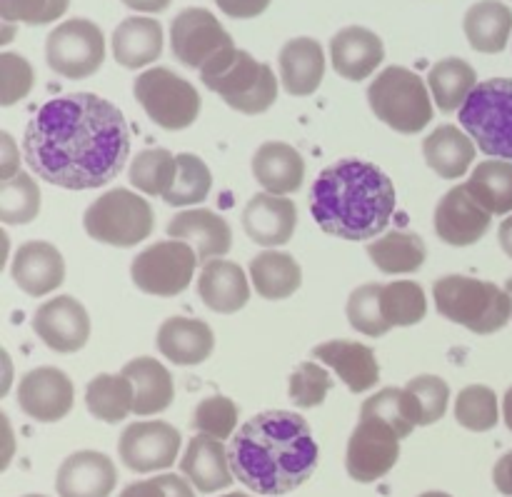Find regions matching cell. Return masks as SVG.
Instances as JSON below:
<instances>
[{
	"mask_svg": "<svg viewBox=\"0 0 512 497\" xmlns=\"http://www.w3.org/2000/svg\"><path fill=\"white\" fill-rule=\"evenodd\" d=\"M120 3L128 5L130 10H138V13H163L173 0H120Z\"/></svg>",
	"mask_w": 512,
	"mask_h": 497,
	"instance_id": "54",
	"label": "cell"
},
{
	"mask_svg": "<svg viewBox=\"0 0 512 497\" xmlns=\"http://www.w3.org/2000/svg\"><path fill=\"white\" fill-rule=\"evenodd\" d=\"M490 220H493V213H488L463 183L443 195L435 208L433 223L435 233L443 243L453 245V248H468L488 233Z\"/></svg>",
	"mask_w": 512,
	"mask_h": 497,
	"instance_id": "17",
	"label": "cell"
},
{
	"mask_svg": "<svg viewBox=\"0 0 512 497\" xmlns=\"http://www.w3.org/2000/svg\"><path fill=\"white\" fill-rule=\"evenodd\" d=\"M113 58L123 68L138 70L155 63L163 53V25L155 18H125L113 30Z\"/></svg>",
	"mask_w": 512,
	"mask_h": 497,
	"instance_id": "30",
	"label": "cell"
},
{
	"mask_svg": "<svg viewBox=\"0 0 512 497\" xmlns=\"http://www.w3.org/2000/svg\"><path fill=\"white\" fill-rule=\"evenodd\" d=\"M465 185L488 213H512V163L508 160H485L473 170Z\"/></svg>",
	"mask_w": 512,
	"mask_h": 497,
	"instance_id": "37",
	"label": "cell"
},
{
	"mask_svg": "<svg viewBox=\"0 0 512 497\" xmlns=\"http://www.w3.org/2000/svg\"><path fill=\"white\" fill-rule=\"evenodd\" d=\"M40 213V188L33 175L20 173L0 183V220L5 225H28Z\"/></svg>",
	"mask_w": 512,
	"mask_h": 497,
	"instance_id": "42",
	"label": "cell"
},
{
	"mask_svg": "<svg viewBox=\"0 0 512 497\" xmlns=\"http://www.w3.org/2000/svg\"><path fill=\"white\" fill-rule=\"evenodd\" d=\"M28 168L65 190L113 183L130 155V130L120 108L95 93L48 100L23 135Z\"/></svg>",
	"mask_w": 512,
	"mask_h": 497,
	"instance_id": "1",
	"label": "cell"
},
{
	"mask_svg": "<svg viewBox=\"0 0 512 497\" xmlns=\"http://www.w3.org/2000/svg\"><path fill=\"white\" fill-rule=\"evenodd\" d=\"M33 333L55 353H78L90 338L88 310L73 295L50 298L33 313Z\"/></svg>",
	"mask_w": 512,
	"mask_h": 497,
	"instance_id": "15",
	"label": "cell"
},
{
	"mask_svg": "<svg viewBox=\"0 0 512 497\" xmlns=\"http://www.w3.org/2000/svg\"><path fill=\"white\" fill-rule=\"evenodd\" d=\"M313 358L338 373L350 393H368L378 385L380 365L373 350L353 340H328L313 348Z\"/></svg>",
	"mask_w": 512,
	"mask_h": 497,
	"instance_id": "24",
	"label": "cell"
},
{
	"mask_svg": "<svg viewBox=\"0 0 512 497\" xmlns=\"http://www.w3.org/2000/svg\"><path fill=\"white\" fill-rule=\"evenodd\" d=\"M215 5H218L228 18L248 20V18H258L260 13H265L270 0H215Z\"/></svg>",
	"mask_w": 512,
	"mask_h": 497,
	"instance_id": "52",
	"label": "cell"
},
{
	"mask_svg": "<svg viewBox=\"0 0 512 497\" xmlns=\"http://www.w3.org/2000/svg\"><path fill=\"white\" fill-rule=\"evenodd\" d=\"M153 208L138 193L113 188L88 205L83 215L85 233L113 248H135L153 233Z\"/></svg>",
	"mask_w": 512,
	"mask_h": 497,
	"instance_id": "8",
	"label": "cell"
},
{
	"mask_svg": "<svg viewBox=\"0 0 512 497\" xmlns=\"http://www.w3.org/2000/svg\"><path fill=\"white\" fill-rule=\"evenodd\" d=\"M420 497H453V495H448V493H440V490H430V493H423Z\"/></svg>",
	"mask_w": 512,
	"mask_h": 497,
	"instance_id": "57",
	"label": "cell"
},
{
	"mask_svg": "<svg viewBox=\"0 0 512 497\" xmlns=\"http://www.w3.org/2000/svg\"><path fill=\"white\" fill-rule=\"evenodd\" d=\"M280 83L295 98L313 95L325 78L323 45L315 38H293L280 48Z\"/></svg>",
	"mask_w": 512,
	"mask_h": 497,
	"instance_id": "27",
	"label": "cell"
},
{
	"mask_svg": "<svg viewBox=\"0 0 512 497\" xmlns=\"http://www.w3.org/2000/svg\"><path fill=\"white\" fill-rule=\"evenodd\" d=\"M460 125L485 155L512 160V78L478 83L460 108Z\"/></svg>",
	"mask_w": 512,
	"mask_h": 497,
	"instance_id": "7",
	"label": "cell"
},
{
	"mask_svg": "<svg viewBox=\"0 0 512 497\" xmlns=\"http://www.w3.org/2000/svg\"><path fill=\"white\" fill-rule=\"evenodd\" d=\"M368 103L380 123L403 135H415L433 120V95L418 73L390 65L368 88Z\"/></svg>",
	"mask_w": 512,
	"mask_h": 497,
	"instance_id": "6",
	"label": "cell"
},
{
	"mask_svg": "<svg viewBox=\"0 0 512 497\" xmlns=\"http://www.w3.org/2000/svg\"><path fill=\"white\" fill-rule=\"evenodd\" d=\"M360 418L385 420V423L393 425V428L398 430L400 438H408V435L420 425L413 395L405 388H383L380 393L370 395V398L365 400L363 410H360Z\"/></svg>",
	"mask_w": 512,
	"mask_h": 497,
	"instance_id": "40",
	"label": "cell"
},
{
	"mask_svg": "<svg viewBox=\"0 0 512 497\" xmlns=\"http://www.w3.org/2000/svg\"><path fill=\"white\" fill-rule=\"evenodd\" d=\"M213 188V175H210L208 165L193 153L178 155V173H175L173 185L163 200L173 208H190V205L203 203Z\"/></svg>",
	"mask_w": 512,
	"mask_h": 497,
	"instance_id": "41",
	"label": "cell"
},
{
	"mask_svg": "<svg viewBox=\"0 0 512 497\" xmlns=\"http://www.w3.org/2000/svg\"><path fill=\"white\" fill-rule=\"evenodd\" d=\"M498 240H500V248H503V253L512 260V215H508V218L500 223Z\"/></svg>",
	"mask_w": 512,
	"mask_h": 497,
	"instance_id": "55",
	"label": "cell"
},
{
	"mask_svg": "<svg viewBox=\"0 0 512 497\" xmlns=\"http://www.w3.org/2000/svg\"><path fill=\"white\" fill-rule=\"evenodd\" d=\"M170 240H183L198 253L200 263H210L215 258L228 255L233 248V230L223 215L208 208L180 210L168 223Z\"/></svg>",
	"mask_w": 512,
	"mask_h": 497,
	"instance_id": "18",
	"label": "cell"
},
{
	"mask_svg": "<svg viewBox=\"0 0 512 497\" xmlns=\"http://www.w3.org/2000/svg\"><path fill=\"white\" fill-rule=\"evenodd\" d=\"M190 425L200 435H210L218 440L233 438L235 428H238V405L225 395H210L195 408Z\"/></svg>",
	"mask_w": 512,
	"mask_h": 497,
	"instance_id": "45",
	"label": "cell"
},
{
	"mask_svg": "<svg viewBox=\"0 0 512 497\" xmlns=\"http://www.w3.org/2000/svg\"><path fill=\"white\" fill-rule=\"evenodd\" d=\"M198 253L183 240L153 243L138 253L130 265V278L135 288L158 298H175L193 283L198 268Z\"/></svg>",
	"mask_w": 512,
	"mask_h": 497,
	"instance_id": "10",
	"label": "cell"
},
{
	"mask_svg": "<svg viewBox=\"0 0 512 497\" xmlns=\"http://www.w3.org/2000/svg\"><path fill=\"white\" fill-rule=\"evenodd\" d=\"M33 83V65H30L23 55H0V105H3V108H10V105L28 98V93L33 90Z\"/></svg>",
	"mask_w": 512,
	"mask_h": 497,
	"instance_id": "48",
	"label": "cell"
},
{
	"mask_svg": "<svg viewBox=\"0 0 512 497\" xmlns=\"http://www.w3.org/2000/svg\"><path fill=\"white\" fill-rule=\"evenodd\" d=\"M493 483H495V488L500 490V493L512 497V450L508 455H503L498 463H495Z\"/></svg>",
	"mask_w": 512,
	"mask_h": 497,
	"instance_id": "53",
	"label": "cell"
},
{
	"mask_svg": "<svg viewBox=\"0 0 512 497\" xmlns=\"http://www.w3.org/2000/svg\"><path fill=\"white\" fill-rule=\"evenodd\" d=\"M133 95L150 120L163 130H185L198 120L200 95L193 83L170 68H150L133 83Z\"/></svg>",
	"mask_w": 512,
	"mask_h": 497,
	"instance_id": "9",
	"label": "cell"
},
{
	"mask_svg": "<svg viewBox=\"0 0 512 497\" xmlns=\"http://www.w3.org/2000/svg\"><path fill=\"white\" fill-rule=\"evenodd\" d=\"M330 388H333V380L323 365L300 363L290 375L288 393L298 408H318L325 403Z\"/></svg>",
	"mask_w": 512,
	"mask_h": 497,
	"instance_id": "47",
	"label": "cell"
},
{
	"mask_svg": "<svg viewBox=\"0 0 512 497\" xmlns=\"http://www.w3.org/2000/svg\"><path fill=\"white\" fill-rule=\"evenodd\" d=\"M380 293H383V285L380 283H365L360 288H355L348 298V313L350 325H353L358 333L368 335V338H383L385 333H390V325L383 318V305H380Z\"/></svg>",
	"mask_w": 512,
	"mask_h": 497,
	"instance_id": "44",
	"label": "cell"
},
{
	"mask_svg": "<svg viewBox=\"0 0 512 497\" xmlns=\"http://www.w3.org/2000/svg\"><path fill=\"white\" fill-rule=\"evenodd\" d=\"M205 88L243 115H260L278 100V78L273 68L258 63L248 50L228 48L200 68Z\"/></svg>",
	"mask_w": 512,
	"mask_h": 497,
	"instance_id": "4",
	"label": "cell"
},
{
	"mask_svg": "<svg viewBox=\"0 0 512 497\" xmlns=\"http://www.w3.org/2000/svg\"><path fill=\"white\" fill-rule=\"evenodd\" d=\"M20 175V150L13 135L0 133V183Z\"/></svg>",
	"mask_w": 512,
	"mask_h": 497,
	"instance_id": "51",
	"label": "cell"
},
{
	"mask_svg": "<svg viewBox=\"0 0 512 497\" xmlns=\"http://www.w3.org/2000/svg\"><path fill=\"white\" fill-rule=\"evenodd\" d=\"M180 453V433L170 423L145 420L130 423L118 440L120 463L133 473H155L175 465Z\"/></svg>",
	"mask_w": 512,
	"mask_h": 497,
	"instance_id": "14",
	"label": "cell"
},
{
	"mask_svg": "<svg viewBox=\"0 0 512 497\" xmlns=\"http://www.w3.org/2000/svg\"><path fill=\"white\" fill-rule=\"evenodd\" d=\"M198 298L203 300L213 313L233 315L248 305L250 283L238 263L215 258L200 268Z\"/></svg>",
	"mask_w": 512,
	"mask_h": 497,
	"instance_id": "26",
	"label": "cell"
},
{
	"mask_svg": "<svg viewBox=\"0 0 512 497\" xmlns=\"http://www.w3.org/2000/svg\"><path fill=\"white\" fill-rule=\"evenodd\" d=\"M10 275H13L15 285L30 298H43L63 285L65 260L53 243L30 240L15 250Z\"/></svg>",
	"mask_w": 512,
	"mask_h": 497,
	"instance_id": "20",
	"label": "cell"
},
{
	"mask_svg": "<svg viewBox=\"0 0 512 497\" xmlns=\"http://www.w3.org/2000/svg\"><path fill=\"white\" fill-rule=\"evenodd\" d=\"M423 155L440 178L458 180L475 163V143L455 125H440L423 140Z\"/></svg>",
	"mask_w": 512,
	"mask_h": 497,
	"instance_id": "31",
	"label": "cell"
},
{
	"mask_svg": "<svg viewBox=\"0 0 512 497\" xmlns=\"http://www.w3.org/2000/svg\"><path fill=\"white\" fill-rule=\"evenodd\" d=\"M175 173H178V155L165 148H148L138 153L130 163L128 178L133 188L150 198H163L173 185Z\"/></svg>",
	"mask_w": 512,
	"mask_h": 497,
	"instance_id": "38",
	"label": "cell"
},
{
	"mask_svg": "<svg viewBox=\"0 0 512 497\" xmlns=\"http://www.w3.org/2000/svg\"><path fill=\"white\" fill-rule=\"evenodd\" d=\"M155 345H158L160 355L168 358L170 363L200 365L213 355L215 335L205 320L175 315L160 325Z\"/></svg>",
	"mask_w": 512,
	"mask_h": 497,
	"instance_id": "25",
	"label": "cell"
},
{
	"mask_svg": "<svg viewBox=\"0 0 512 497\" xmlns=\"http://www.w3.org/2000/svg\"><path fill=\"white\" fill-rule=\"evenodd\" d=\"M465 38L478 53H503L512 33V10L500 0H480L465 13Z\"/></svg>",
	"mask_w": 512,
	"mask_h": 497,
	"instance_id": "32",
	"label": "cell"
},
{
	"mask_svg": "<svg viewBox=\"0 0 512 497\" xmlns=\"http://www.w3.org/2000/svg\"><path fill=\"white\" fill-rule=\"evenodd\" d=\"M250 283L265 300H285L303 285V270L293 255L265 250L250 260Z\"/></svg>",
	"mask_w": 512,
	"mask_h": 497,
	"instance_id": "33",
	"label": "cell"
},
{
	"mask_svg": "<svg viewBox=\"0 0 512 497\" xmlns=\"http://www.w3.org/2000/svg\"><path fill=\"white\" fill-rule=\"evenodd\" d=\"M123 375L135 388V415L150 418V415H158L170 408L175 398L173 375H170V370L160 360L150 358V355L130 360L123 368Z\"/></svg>",
	"mask_w": 512,
	"mask_h": 497,
	"instance_id": "29",
	"label": "cell"
},
{
	"mask_svg": "<svg viewBox=\"0 0 512 497\" xmlns=\"http://www.w3.org/2000/svg\"><path fill=\"white\" fill-rule=\"evenodd\" d=\"M75 390L68 375L58 368H35L18 383V405L30 420L58 423L73 410Z\"/></svg>",
	"mask_w": 512,
	"mask_h": 497,
	"instance_id": "16",
	"label": "cell"
},
{
	"mask_svg": "<svg viewBox=\"0 0 512 497\" xmlns=\"http://www.w3.org/2000/svg\"><path fill=\"white\" fill-rule=\"evenodd\" d=\"M503 418H505V425H508V430L512 433V388L503 398Z\"/></svg>",
	"mask_w": 512,
	"mask_h": 497,
	"instance_id": "56",
	"label": "cell"
},
{
	"mask_svg": "<svg viewBox=\"0 0 512 497\" xmlns=\"http://www.w3.org/2000/svg\"><path fill=\"white\" fill-rule=\"evenodd\" d=\"M455 420L465 430H473V433L493 430L500 420V405L495 390L488 388V385H470V388L460 390L458 400H455Z\"/></svg>",
	"mask_w": 512,
	"mask_h": 497,
	"instance_id": "43",
	"label": "cell"
},
{
	"mask_svg": "<svg viewBox=\"0 0 512 497\" xmlns=\"http://www.w3.org/2000/svg\"><path fill=\"white\" fill-rule=\"evenodd\" d=\"M45 60L50 70L63 78H90L105 60L103 30L88 18L65 20L45 40Z\"/></svg>",
	"mask_w": 512,
	"mask_h": 497,
	"instance_id": "11",
	"label": "cell"
},
{
	"mask_svg": "<svg viewBox=\"0 0 512 497\" xmlns=\"http://www.w3.org/2000/svg\"><path fill=\"white\" fill-rule=\"evenodd\" d=\"M233 475L258 495L280 497L313 478L320 448L308 420L290 410H265L250 418L228 448Z\"/></svg>",
	"mask_w": 512,
	"mask_h": 497,
	"instance_id": "2",
	"label": "cell"
},
{
	"mask_svg": "<svg viewBox=\"0 0 512 497\" xmlns=\"http://www.w3.org/2000/svg\"><path fill=\"white\" fill-rule=\"evenodd\" d=\"M395 185L378 165L348 158L330 165L310 190V213L320 230L365 243L388 228L395 213Z\"/></svg>",
	"mask_w": 512,
	"mask_h": 497,
	"instance_id": "3",
	"label": "cell"
},
{
	"mask_svg": "<svg viewBox=\"0 0 512 497\" xmlns=\"http://www.w3.org/2000/svg\"><path fill=\"white\" fill-rule=\"evenodd\" d=\"M223 497H250V495H245V493H228V495H223Z\"/></svg>",
	"mask_w": 512,
	"mask_h": 497,
	"instance_id": "59",
	"label": "cell"
},
{
	"mask_svg": "<svg viewBox=\"0 0 512 497\" xmlns=\"http://www.w3.org/2000/svg\"><path fill=\"white\" fill-rule=\"evenodd\" d=\"M383 60V40L368 28L350 25V28L335 33L333 40H330V63H333L335 73L345 80L360 83V80L370 78Z\"/></svg>",
	"mask_w": 512,
	"mask_h": 497,
	"instance_id": "22",
	"label": "cell"
},
{
	"mask_svg": "<svg viewBox=\"0 0 512 497\" xmlns=\"http://www.w3.org/2000/svg\"><path fill=\"white\" fill-rule=\"evenodd\" d=\"M70 0H0V15L5 23L48 25L63 18Z\"/></svg>",
	"mask_w": 512,
	"mask_h": 497,
	"instance_id": "49",
	"label": "cell"
},
{
	"mask_svg": "<svg viewBox=\"0 0 512 497\" xmlns=\"http://www.w3.org/2000/svg\"><path fill=\"white\" fill-rule=\"evenodd\" d=\"M170 48L185 68L200 70L223 50L235 48L228 30L210 10L185 8L170 25Z\"/></svg>",
	"mask_w": 512,
	"mask_h": 497,
	"instance_id": "13",
	"label": "cell"
},
{
	"mask_svg": "<svg viewBox=\"0 0 512 497\" xmlns=\"http://www.w3.org/2000/svg\"><path fill=\"white\" fill-rule=\"evenodd\" d=\"M118 485V470L108 455L80 450L60 463L55 490L60 497H110Z\"/></svg>",
	"mask_w": 512,
	"mask_h": 497,
	"instance_id": "19",
	"label": "cell"
},
{
	"mask_svg": "<svg viewBox=\"0 0 512 497\" xmlns=\"http://www.w3.org/2000/svg\"><path fill=\"white\" fill-rule=\"evenodd\" d=\"M368 255L380 273L403 275L423 268L425 258H428V248H425L420 235L393 230V233H385L383 238L370 243Z\"/></svg>",
	"mask_w": 512,
	"mask_h": 497,
	"instance_id": "35",
	"label": "cell"
},
{
	"mask_svg": "<svg viewBox=\"0 0 512 497\" xmlns=\"http://www.w3.org/2000/svg\"><path fill=\"white\" fill-rule=\"evenodd\" d=\"M120 497H195V488L190 485L188 478L165 473L158 475V478L130 483L128 488L120 493Z\"/></svg>",
	"mask_w": 512,
	"mask_h": 497,
	"instance_id": "50",
	"label": "cell"
},
{
	"mask_svg": "<svg viewBox=\"0 0 512 497\" xmlns=\"http://www.w3.org/2000/svg\"><path fill=\"white\" fill-rule=\"evenodd\" d=\"M400 435L378 418H360L345 455V468L355 483H375L395 468L400 458Z\"/></svg>",
	"mask_w": 512,
	"mask_h": 497,
	"instance_id": "12",
	"label": "cell"
},
{
	"mask_svg": "<svg viewBox=\"0 0 512 497\" xmlns=\"http://www.w3.org/2000/svg\"><path fill=\"white\" fill-rule=\"evenodd\" d=\"M23 497H48V495H23Z\"/></svg>",
	"mask_w": 512,
	"mask_h": 497,
	"instance_id": "60",
	"label": "cell"
},
{
	"mask_svg": "<svg viewBox=\"0 0 512 497\" xmlns=\"http://www.w3.org/2000/svg\"><path fill=\"white\" fill-rule=\"evenodd\" d=\"M380 305H383V318L390 328H410L428 315L425 290L415 280H398V283L383 285Z\"/></svg>",
	"mask_w": 512,
	"mask_h": 497,
	"instance_id": "39",
	"label": "cell"
},
{
	"mask_svg": "<svg viewBox=\"0 0 512 497\" xmlns=\"http://www.w3.org/2000/svg\"><path fill=\"white\" fill-rule=\"evenodd\" d=\"M253 175L265 193L290 195L300 190L305 180V160L293 145L270 140L253 155Z\"/></svg>",
	"mask_w": 512,
	"mask_h": 497,
	"instance_id": "28",
	"label": "cell"
},
{
	"mask_svg": "<svg viewBox=\"0 0 512 497\" xmlns=\"http://www.w3.org/2000/svg\"><path fill=\"white\" fill-rule=\"evenodd\" d=\"M405 390H408L415 400L420 428L433 425L445 418L450 403V388L443 378H438V375H418V378H413L405 385Z\"/></svg>",
	"mask_w": 512,
	"mask_h": 497,
	"instance_id": "46",
	"label": "cell"
},
{
	"mask_svg": "<svg viewBox=\"0 0 512 497\" xmlns=\"http://www.w3.org/2000/svg\"><path fill=\"white\" fill-rule=\"evenodd\" d=\"M85 405L100 423H123L135 405V388L123 373L95 375L85 388Z\"/></svg>",
	"mask_w": 512,
	"mask_h": 497,
	"instance_id": "36",
	"label": "cell"
},
{
	"mask_svg": "<svg viewBox=\"0 0 512 497\" xmlns=\"http://www.w3.org/2000/svg\"><path fill=\"white\" fill-rule=\"evenodd\" d=\"M435 308L450 323H458L475 335H493L512 318L508 290L488 280L468 275H445L433 285Z\"/></svg>",
	"mask_w": 512,
	"mask_h": 497,
	"instance_id": "5",
	"label": "cell"
},
{
	"mask_svg": "<svg viewBox=\"0 0 512 497\" xmlns=\"http://www.w3.org/2000/svg\"><path fill=\"white\" fill-rule=\"evenodd\" d=\"M180 473L203 495L230 488L235 478L223 440L200 433L185 448L183 460H180Z\"/></svg>",
	"mask_w": 512,
	"mask_h": 497,
	"instance_id": "23",
	"label": "cell"
},
{
	"mask_svg": "<svg viewBox=\"0 0 512 497\" xmlns=\"http://www.w3.org/2000/svg\"><path fill=\"white\" fill-rule=\"evenodd\" d=\"M428 88L433 103L443 113H455L465 105L475 88H478V73L473 65L463 58H443L430 68Z\"/></svg>",
	"mask_w": 512,
	"mask_h": 497,
	"instance_id": "34",
	"label": "cell"
},
{
	"mask_svg": "<svg viewBox=\"0 0 512 497\" xmlns=\"http://www.w3.org/2000/svg\"><path fill=\"white\" fill-rule=\"evenodd\" d=\"M505 290H508V295H510V300H512V278L508 280V283H505Z\"/></svg>",
	"mask_w": 512,
	"mask_h": 497,
	"instance_id": "58",
	"label": "cell"
},
{
	"mask_svg": "<svg viewBox=\"0 0 512 497\" xmlns=\"http://www.w3.org/2000/svg\"><path fill=\"white\" fill-rule=\"evenodd\" d=\"M298 225V208L285 195L258 193L243 210V230L253 243L263 248H278L290 243Z\"/></svg>",
	"mask_w": 512,
	"mask_h": 497,
	"instance_id": "21",
	"label": "cell"
}]
</instances>
